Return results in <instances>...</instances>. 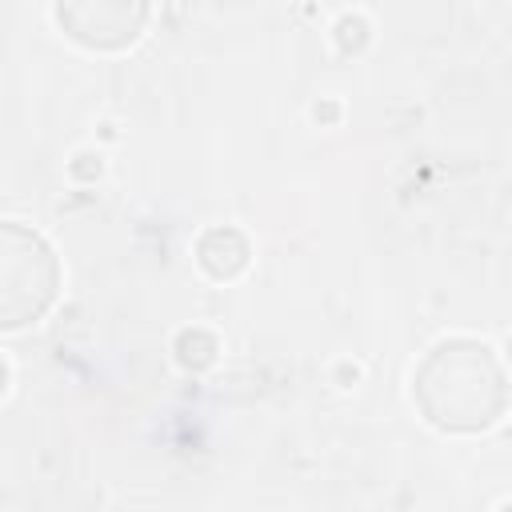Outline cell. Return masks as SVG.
<instances>
[{
	"label": "cell",
	"instance_id": "6da1fadb",
	"mask_svg": "<svg viewBox=\"0 0 512 512\" xmlns=\"http://www.w3.org/2000/svg\"><path fill=\"white\" fill-rule=\"evenodd\" d=\"M424 420L440 432H484L508 408V380L488 344L456 336L440 340L412 376Z\"/></svg>",
	"mask_w": 512,
	"mask_h": 512
},
{
	"label": "cell",
	"instance_id": "7a4b0ae2",
	"mask_svg": "<svg viewBox=\"0 0 512 512\" xmlns=\"http://www.w3.org/2000/svg\"><path fill=\"white\" fill-rule=\"evenodd\" d=\"M56 284L60 264L44 236L8 220L0 228V324L12 332L40 320L56 300Z\"/></svg>",
	"mask_w": 512,
	"mask_h": 512
},
{
	"label": "cell",
	"instance_id": "3957f363",
	"mask_svg": "<svg viewBox=\"0 0 512 512\" xmlns=\"http://www.w3.org/2000/svg\"><path fill=\"white\" fill-rule=\"evenodd\" d=\"M148 20V0H56V24L92 52L128 48Z\"/></svg>",
	"mask_w": 512,
	"mask_h": 512
},
{
	"label": "cell",
	"instance_id": "277c9868",
	"mask_svg": "<svg viewBox=\"0 0 512 512\" xmlns=\"http://www.w3.org/2000/svg\"><path fill=\"white\" fill-rule=\"evenodd\" d=\"M504 504H508V508H512V500H504Z\"/></svg>",
	"mask_w": 512,
	"mask_h": 512
}]
</instances>
